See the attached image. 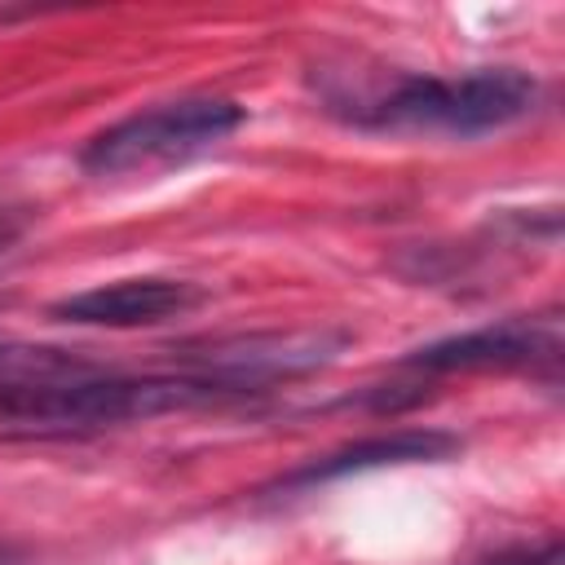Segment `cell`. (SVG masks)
<instances>
[{
    "label": "cell",
    "instance_id": "obj_8",
    "mask_svg": "<svg viewBox=\"0 0 565 565\" xmlns=\"http://www.w3.org/2000/svg\"><path fill=\"white\" fill-rule=\"evenodd\" d=\"M35 221V207L26 199H18L9 185H0V252H9Z\"/></svg>",
    "mask_w": 565,
    "mask_h": 565
},
{
    "label": "cell",
    "instance_id": "obj_2",
    "mask_svg": "<svg viewBox=\"0 0 565 565\" xmlns=\"http://www.w3.org/2000/svg\"><path fill=\"white\" fill-rule=\"evenodd\" d=\"M539 102V79L512 66L468 75H402L384 93L344 102V119L375 132H450L481 137L525 119Z\"/></svg>",
    "mask_w": 565,
    "mask_h": 565
},
{
    "label": "cell",
    "instance_id": "obj_7",
    "mask_svg": "<svg viewBox=\"0 0 565 565\" xmlns=\"http://www.w3.org/2000/svg\"><path fill=\"white\" fill-rule=\"evenodd\" d=\"M459 446H463L459 437L437 433V428H397V433L362 437L313 463H300L296 472L278 477V490H305V486H322V481H340V477L375 472V468H397V463H437V459H450Z\"/></svg>",
    "mask_w": 565,
    "mask_h": 565
},
{
    "label": "cell",
    "instance_id": "obj_4",
    "mask_svg": "<svg viewBox=\"0 0 565 565\" xmlns=\"http://www.w3.org/2000/svg\"><path fill=\"white\" fill-rule=\"evenodd\" d=\"M349 344L344 331H252L230 340L190 344L177 358V375H190L207 388H216L225 402L260 393L278 380L309 375Z\"/></svg>",
    "mask_w": 565,
    "mask_h": 565
},
{
    "label": "cell",
    "instance_id": "obj_3",
    "mask_svg": "<svg viewBox=\"0 0 565 565\" xmlns=\"http://www.w3.org/2000/svg\"><path fill=\"white\" fill-rule=\"evenodd\" d=\"M243 124V106L225 97H177L150 110H137L102 128L84 150L79 168L97 181H132L185 168L190 159L216 150Z\"/></svg>",
    "mask_w": 565,
    "mask_h": 565
},
{
    "label": "cell",
    "instance_id": "obj_1",
    "mask_svg": "<svg viewBox=\"0 0 565 565\" xmlns=\"http://www.w3.org/2000/svg\"><path fill=\"white\" fill-rule=\"evenodd\" d=\"M225 402L190 375H124L97 358L44 344L0 349V441H62Z\"/></svg>",
    "mask_w": 565,
    "mask_h": 565
},
{
    "label": "cell",
    "instance_id": "obj_5",
    "mask_svg": "<svg viewBox=\"0 0 565 565\" xmlns=\"http://www.w3.org/2000/svg\"><path fill=\"white\" fill-rule=\"evenodd\" d=\"M556 362H561V322L543 313V318H503L477 331L433 340L415 349L402 366L424 375H450V371H534Z\"/></svg>",
    "mask_w": 565,
    "mask_h": 565
},
{
    "label": "cell",
    "instance_id": "obj_9",
    "mask_svg": "<svg viewBox=\"0 0 565 565\" xmlns=\"http://www.w3.org/2000/svg\"><path fill=\"white\" fill-rule=\"evenodd\" d=\"M490 565H565V552H561V539H547L543 547H521V552H503V556H494Z\"/></svg>",
    "mask_w": 565,
    "mask_h": 565
},
{
    "label": "cell",
    "instance_id": "obj_6",
    "mask_svg": "<svg viewBox=\"0 0 565 565\" xmlns=\"http://www.w3.org/2000/svg\"><path fill=\"white\" fill-rule=\"evenodd\" d=\"M199 305H203L199 282L146 274V278H115L102 287L62 296L57 305H49V313L57 322H75V327H154V322L181 318Z\"/></svg>",
    "mask_w": 565,
    "mask_h": 565
}]
</instances>
